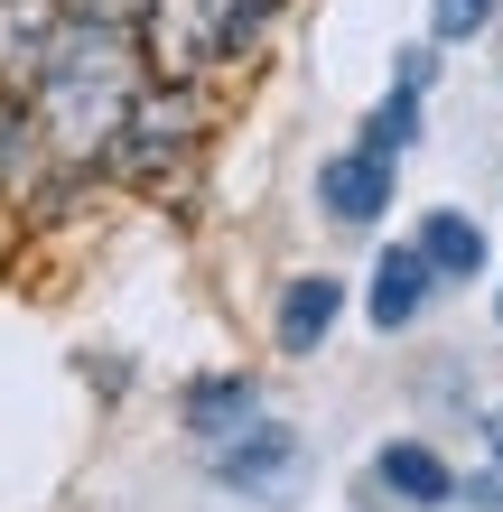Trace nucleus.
I'll return each instance as SVG.
<instances>
[{
    "mask_svg": "<svg viewBox=\"0 0 503 512\" xmlns=\"http://www.w3.org/2000/svg\"><path fill=\"white\" fill-rule=\"evenodd\" d=\"M131 94H140V66H131L122 28H103V19L47 28V47H38V122H47V140L66 159H84V149H103L122 131Z\"/></svg>",
    "mask_w": 503,
    "mask_h": 512,
    "instance_id": "1",
    "label": "nucleus"
},
{
    "mask_svg": "<svg viewBox=\"0 0 503 512\" xmlns=\"http://www.w3.org/2000/svg\"><path fill=\"white\" fill-rule=\"evenodd\" d=\"M215 475L233 494H252V503H299V475H308V447L280 429V419H252V429H233L215 447Z\"/></svg>",
    "mask_w": 503,
    "mask_h": 512,
    "instance_id": "2",
    "label": "nucleus"
},
{
    "mask_svg": "<svg viewBox=\"0 0 503 512\" xmlns=\"http://www.w3.org/2000/svg\"><path fill=\"white\" fill-rule=\"evenodd\" d=\"M317 205H327V224H382V205H392V159H373V149L327 159L317 168Z\"/></svg>",
    "mask_w": 503,
    "mask_h": 512,
    "instance_id": "3",
    "label": "nucleus"
},
{
    "mask_svg": "<svg viewBox=\"0 0 503 512\" xmlns=\"http://www.w3.org/2000/svg\"><path fill=\"white\" fill-rule=\"evenodd\" d=\"M373 485L382 494H401V503H448L457 494V475H448V457H438V447H420V438H392V447H382V457H373Z\"/></svg>",
    "mask_w": 503,
    "mask_h": 512,
    "instance_id": "4",
    "label": "nucleus"
},
{
    "mask_svg": "<svg viewBox=\"0 0 503 512\" xmlns=\"http://www.w3.org/2000/svg\"><path fill=\"white\" fill-rule=\"evenodd\" d=\"M336 317H345V289L327 280V270H308V280L280 289V345H289V354H317Z\"/></svg>",
    "mask_w": 503,
    "mask_h": 512,
    "instance_id": "5",
    "label": "nucleus"
},
{
    "mask_svg": "<svg viewBox=\"0 0 503 512\" xmlns=\"http://www.w3.org/2000/svg\"><path fill=\"white\" fill-rule=\"evenodd\" d=\"M252 419H261V391H252L243 373H224V382H196V391H187V438H196V447H224L233 429H252Z\"/></svg>",
    "mask_w": 503,
    "mask_h": 512,
    "instance_id": "6",
    "label": "nucleus"
},
{
    "mask_svg": "<svg viewBox=\"0 0 503 512\" xmlns=\"http://www.w3.org/2000/svg\"><path fill=\"white\" fill-rule=\"evenodd\" d=\"M429 280H438V270L420 261V243L382 252V261H373V298H364L373 326H410V317H420V298H429Z\"/></svg>",
    "mask_w": 503,
    "mask_h": 512,
    "instance_id": "7",
    "label": "nucleus"
},
{
    "mask_svg": "<svg viewBox=\"0 0 503 512\" xmlns=\"http://www.w3.org/2000/svg\"><path fill=\"white\" fill-rule=\"evenodd\" d=\"M420 261L438 270V280H476L485 270V224L476 215H429L420 224Z\"/></svg>",
    "mask_w": 503,
    "mask_h": 512,
    "instance_id": "8",
    "label": "nucleus"
},
{
    "mask_svg": "<svg viewBox=\"0 0 503 512\" xmlns=\"http://www.w3.org/2000/svg\"><path fill=\"white\" fill-rule=\"evenodd\" d=\"M410 140H420V94H410V84H392V103H373V112H364V140H354V149H373V159H401Z\"/></svg>",
    "mask_w": 503,
    "mask_h": 512,
    "instance_id": "9",
    "label": "nucleus"
},
{
    "mask_svg": "<svg viewBox=\"0 0 503 512\" xmlns=\"http://www.w3.org/2000/svg\"><path fill=\"white\" fill-rule=\"evenodd\" d=\"M47 28H56V0H0V66H38Z\"/></svg>",
    "mask_w": 503,
    "mask_h": 512,
    "instance_id": "10",
    "label": "nucleus"
},
{
    "mask_svg": "<svg viewBox=\"0 0 503 512\" xmlns=\"http://www.w3.org/2000/svg\"><path fill=\"white\" fill-rule=\"evenodd\" d=\"M485 19H494V0H429V38H438V47H457V38H476Z\"/></svg>",
    "mask_w": 503,
    "mask_h": 512,
    "instance_id": "11",
    "label": "nucleus"
},
{
    "mask_svg": "<svg viewBox=\"0 0 503 512\" xmlns=\"http://www.w3.org/2000/svg\"><path fill=\"white\" fill-rule=\"evenodd\" d=\"M150 0H66V19H103V28H131Z\"/></svg>",
    "mask_w": 503,
    "mask_h": 512,
    "instance_id": "12",
    "label": "nucleus"
},
{
    "mask_svg": "<svg viewBox=\"0 0 503 512\" xmlns=\"http://www.w3.org/2000/svg\"><path fill=\"white\" fill-rule=\"evenodd\" d=\"M466 503H476V512H503V466H494V475H476V485H466Z\"/></svg>",
    "mask_w": 503,
    "mask_h": 512,
    "instance_id": "13",
    "label": "nucleus"
},
{
    "mask_svg": "<svg viewBox=\"0 0 503 512\" xmlns=\"http://www.w3.org/2000/svg\"><path fill=\"white\" fill-rule=\"evenodd\" d=\"M485 438H494V466H503V410H494V419H485Z\"/></svg>",
    "mask_w": 503,
    "mask_h": 512,
    "instance_id": "14",
    "label": "nucleus"
},
{
    "mask_svg": "<svg viewBox=\"0 0 503 512\" xmlns=\"http://www.w3.org/2000/svg\"><path fill=\"white\" fill-rule=\"evenodd\" d=\"M494 317H503V289H494Z\"/></svg>",
    "mask_w": 503,
    "mask_h": 512,
    "instance_id": "15",
    "label": "nucleus"
}]
</instances>
